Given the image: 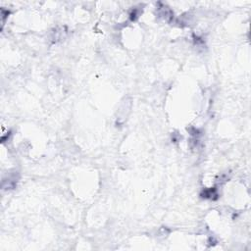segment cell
Instances as JSON below:
<instances>
[{
	"label": "cell",
	"mask_w": 251,
	"mask_h": 251,
	"mask_svg": "<svg viewBox=\"0 0 251 251\" xmlns=\"http://www.w3.org/2000/svg\"><path fill=\"white\" fill-rule=\"evenodd\" d=\"M213 196H217V192L215 188L206 189L203 191L202 197H205V198H213Z\"/></svg>",
	"instance_id": "1"
}]
</instances>
